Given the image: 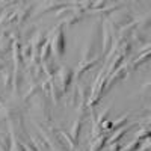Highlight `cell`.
<instances>
[{
    "mask_svg": "<svg viewBox=\"0 0 151 151\" xmlns=\"http://www.w3.org/2000/svg\"><path fill=\"white\" fill-rule=\"evenodd\" d=\"M104 142H106V137H104V136L98 137V142H95V144L92 145L91 151H100V150H101V147L104 145Z\"/></svg>",
    "mask_w": 151,
    "mask_h": 151,
    "instance_id": "obj_5",
    "label": "cell"
},
{
    "mask_svg": "<svg viewBox=\"0 0 151 151\" xmlns=\"http://www.w3.org/2000/svg\"><path fill=\"white\" fill-rule=\"evenodd\" d=\"M48 42V41H47ZM50 52H52V44H44V50H42V56H41V59H42V62H45L47 60V58H50Z\"/></svg>",
    "mask_w": 151,
    "mask_h": 151,
    "instance_id": "obj_3",
    "label": "cell"
},
{
    "mask_svg": "<svg viewBox=\"0 0 151 151\" xmlns=\"http://www.w3.org/2000/svg\"><path fill=\"white\" fill-rule=\"evenodd\" d=\"M55 52H56V55H58V56H62V55H64V35H62V32L56 36Z\"/></svg>",
    "mask_w": 151,
    "mask_h": 151,
    "instance_id": "obj_2",
    "label": "cell"
},
{
    "mask_svg": "<svg viewBox=\"0 0 151 151\" xmlns=\"http://www.w3.org/2000/svg\"><path fill=\"white\" fill-rule=\"evenodd\" d=\"M80 124H82V121L80 119H77L74 122V127H73V137H74V142L77 141V137H79V132H80Z\"/></svg>",
    "mask_w": 151,
    "mask_h": 151,
    "instance_id": "obj_4",
    "label": "cell"
},
{
    "mask_svg": "<svg viewBox=\"0 0 151 151\" xmlns=\"http://www.w3.org/2000/svg\"><path fill=\"white\" fill-rule=\"evenodd\" d=\"M12 71L11 70H6V73H5V86H9L11 83H12Z\"/></svg>",
    "mask_w": 151,
    "mask_h": 151,
    "instance_id": "obj_6",
    "label": "cell"
},
{
    "mask_svg": "<svg viewBox=\"0 0 151 151\" xmlns=\"http://www.w3.org/2000/svg\"><path fill=\"white\" fill-rule=\"evenodd\" d=\"M59 77H60V82H62V88L67 89L71 83V79H73V71L70 68H60L59 71Z\"/></svg>",
    "mask_w": 151,
    "mask_h": 151,
    "instance_id": "obj_1",
    "label": "cell"
},
{
    "mask_svg": "<svg viewBox=\"0 0 151 151\" xmlns=\"http://www.w3.org/2000/svg\"><path fill=\"white\" fill-rule=\"evenodd\" d=\"M3 68V62H0V70H2Z\"/></svg>",
    "mask_w": 151,
    "mask_h": 151,
    "instance_id": "obj_8",
    "label": "cell"
},
{
    "mask_svg": "<svg viewBox=\"0 0 151 151\" xmlns=\"http://www.w3.org/2000/svg\"><path fill=\"white\" fill-rule=\"evenodd\" d=\"M109 45H110V35L107 33V26H106V32H104V52H107Z\"/></svg>",
    "mask_w": 151,
    "mask_h": 151,
    "instance_id": "obj_7",
    "label": "cell"
}]
</instances>
